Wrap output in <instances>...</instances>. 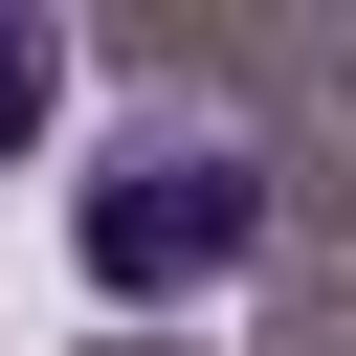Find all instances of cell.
<instances>
[{
    "instance_id": "obj_1",
    "label": "cell",
    "mask_w": 356,
    "mask_h": 356,
    "mask_svg": "<svg viewBox=\"0 0 356 356\" xmlns=\"http://www.w3.org/2000/svg\"><path fill=\"white\" fill-rule=\"evenodd\" d=\"M67 245H89V289H111V312H200V289H245V245H267V156L156 111V134H111V156H89Z\"/></svg>"
},
{
    "instance_id": "obj_2",
    "label": "cell",
    "mask_w": 356,
    "mask_h": 356,
    "mask_svg": "<svg viewBox=\"0 0 356 356\" xmlns=\"http://www.w3.org/2000/svg\"><path fill=\"white\" fill-rule=\"evenodd\" d=\"M44 111H67V22H22V0H0V156H22Z\"/></svg>"
}]
</instances>
